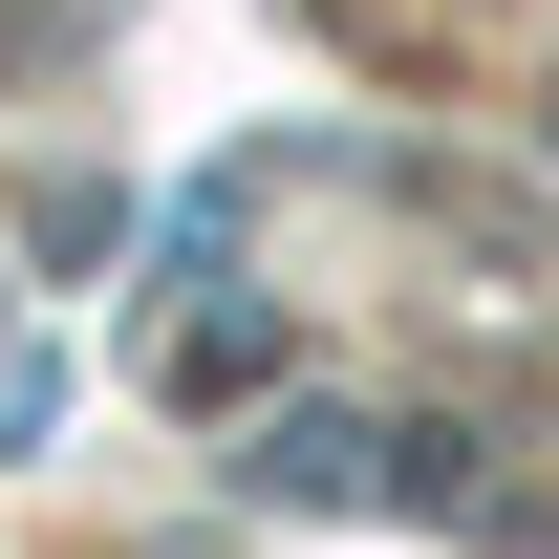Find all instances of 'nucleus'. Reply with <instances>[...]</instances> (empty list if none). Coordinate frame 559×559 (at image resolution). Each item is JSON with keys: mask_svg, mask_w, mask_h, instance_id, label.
Returning a JSON list of instances; mask_svg holds the SVG:
<instances>
[{"mask_svg": "<svg viewBox=\"0 0 559 559\" xmlns=\"http://www.w3.org/2000/svg\"><path fill=\"white\" fill-rule=\"evenodd\" d=\"M259 474H280V495H366V430H345V409H301V430L259 452Z\"/></svg>", "mask_w": 559, "mask_h": 559, "instance_id": "1", "label": "nucleus"}]
</instances>
